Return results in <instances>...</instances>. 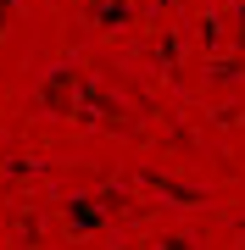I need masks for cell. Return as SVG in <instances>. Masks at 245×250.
<instances>
[{"label":"cell","mask_w":245,"mask_h":250,"mask_svg":"<svg viewBox=\"0 0 245 250\" xmlns=\"http://www.w3.org/2000/svg\"><path fill=\"white\" fill-rule=\"evenodd\" d=\"M100 223H106V211H100V200H73V228L95 233Z\"/></svg>","instance_id":"cell-1"}]
</instances>
